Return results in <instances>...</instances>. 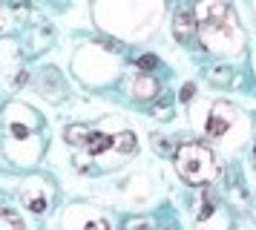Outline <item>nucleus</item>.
I'll return each mask as SVG.
<instances>
[{
	"label": "nucleus",
	"mask_w": 256,
	"mask_h": 230,
	"mask_svg": "<svg viewBox=\"0 0 256 230\" xmlns=\"http://www.w3.org/2000/svg\"><path fill=\"white\" fill-rule=\"evenodd\" d=\"M196 29H198V34H202L204 49H208V52H216V55L233 52V49L239 46V40H242L236 14H233L230 6L222 3V0H198Z\"/></svg>",
	"instance_id": "obj_1"
},
{
	"label": "nucleus",
	"mask_w": 256,
	"mask_h": 230,
	"mask_svg": "<svg viewBox=\"0 0 256 230\" xmlns=\"http://www.w3.org/2000/svg\"><path fill=\"white\" fill-rule=\"evenodd\" d=\"M173 156H176L178 176L187 184H193V187H204V184H210L219 176V158H216V152L208 144H202V141H187V144H182V147L176 150Z\"/></svg>",
	"instance_id": "obj_2"
},
{
	"label": "nucleus",
	"mask_w": 256,
	"mask_h": 230,
	"mask_svg": "<svg viewBox=\"0 0 256 230\" xmlns=\"http://www.w3.org/2000/svg\"><path fill=\"white\" fill-rule=\"evenodd\" d=\"M236 121V110L230 104H213V110L208 115V124H204V136L208 138H222Z\"/></svg>",
	"instance_id": "obj_3"
},
{
	"label": "nucleus",
	"mask_w": 256,
	"mask_h": 230,
	"mask_svg": "<svg viewBox=\"0 0 256 230\" xmlns=\"http://www.w3.org/2000/svg\"><path fill=\"white\" fill-rule=\"evenodd\" d=\"M196 32V12L193 9H178L173 14V38L178 44H187Z\"/></svg>",
	"instance_id": "obj_4"
},
{
	"label": "nucleus",
	"mask_w": 256,
	"mask_h": 230,
	"mask_svg": "<svg viewBox=\"0 0 256 230\" xmlns=\"http://www.w3.org/2000/svg\"><path fill=\"white\" fill-rule=\"evenodd\" d=\"M84 147L90 150L92 156H101L106 150H116V136H104V132H90L86 141H84Z\"/></svg>",
	"instance_id": "obj_5"
},
{
	"label": "nucleus",
	"mask_w": 256,
	"mask_h": 230,
	"mask_svg": "<svg viewBox=\"0 0 256 230\" xmlns=\"http://www.w3.org/2000/svg\"><path fill=\"white\" fill-rule=\"evenodd\" d=\"M156 92H158V84H156L150 75H141V78L136 80V86H132V95H136L138 101H150Z\"/></svg>",
	"instance_id": "obj_6"
},
{
	"label": "nucleus",
	"mask_w": 256,
	"mask_h": 230,
	"mask_svg": "<svg viewBox=\"0 0 256 230\" xmlns=\"http://www.w3.org/2000/svg\"><path fill=\"white\" fill-rule=\"evenodd\" d=\"M64 136H66V141H70V144L81 147L84 141H86V136H90V130H86L84 124H70L66 130H64Z\"/></svg>",
	"instance_id": "obj_7"
},
{
	"label": "nucleus",
	"mask_w": 256,
	"mask_h": 230,
	"mask_svg": "<svg viewBox=\"0 0 256 230\" xmlns=\"http://www.w3.org/2000/svg\"><path fill=\"white\" fill-rule=\"evenodd\" d=\"M0 230H24V222L14 216V213L0 207Z\"/></svg>",
	"instance_id": "obj_8"
},
{
	"label": "nucleus",
	"mask_w": 256,
	"mask_h": 230,
	"mask_svg": "<svg viewBox=\"0 0 256 230\" xmlns=\"http://www.w3.org/2000/svg\"><path fill=\"white\" fill-rule=\"evenodd\" d=\"M116 150H121V152H132V150H136V136H132V132H121V136H116Z\"/></svg>",
	"instance_id": "obj_9"
},
{
	"label": "nucleus",
	"mask_w": 256,
	"mask_h": 230,
	"mask_svg": "<svg viewBox=\"0 0 256 230\" xmlns=\"http://www.w3.org/2000/svg\"><path fill=\"white\" fill-rule=\"evenodd\" d=\"M136 66H138L141 72H150V69L158 66V58H156V55H141L138 60H136Z\"/></svg>",
	"instance_id": "obj_10"
},
{
	"label": "nucleus",
	"mask_w": 256,
	"mask_h": 230,
	"mask_svg": "<svg viewBox=\"0 0 256 230\" xmlns=\"http://www.w3.org/2000/svg\"><path fill=\"white\" fill-rule=\"evenodd\" d=\"M193 95H196V86H193V84H184V86H182V92H178V101L187 104Z\"/></svg>",
	"instance_id": "obj_11"
},
{
	"label": "nucleus",
	"mask_w": 256,
	"mask_h": 230,
	"mask_svg": "<svg viewBox=\"0 0 256 230\" xmlns=\"http://www.w3.org/2000/svg\"><path fill=\"white\" fill-rule=\"evenodd\" d=\"M152 147H156V152H162V156H167V152H173V147H170V141H164V138H156V141H152Z\"/></svg>",
	"instance_id": "obj_12"
},
{
	"label": "nucleus",
	"mask_w": 256,
	"mask_h": 230,
	"mask_svg": "<svg viewBox=\"0 0 256 230\" xmlns=\"http://www.w3.org/2000/svg\"><path fill=\"white\" fill-rule=\"evenodd\" d=\"M29 210H32V213H44V210H46V202H44V198H32V202H29Z\"/></svg>",
	"instance_id": "obj_13"
},
{
	"label": "nucleus",
	"mask_w": 256,
	"mask_h": 230,
	"mask_svg": "<svg viewBox=\"0 0 256 230\" xmlns=\"http://www.w3.org/2000/svg\"><path fill=\"white\" fill-rule=\"evenodd\" d=\"M84 230H110V228H106V222H90V224H84Z\"/></svg>",
	"instance_id": "obj_14"
},
{
	"label": "nucleus",
	"mask_w": 256,
	"mask_h": 230,
	"mask_svg": "<svg viewBox=\"0 0 256 230\" xmlns=\"http://www.w3.org/2000/svg\"><path fill=\"white\" fill-rule=\"evenodd\" d=\"M156 118H164V121H167V118H170V106H162V110H156Z\"/></svg>",
	"instance_id": "obj_15"
},
{
	"label": "nucleus",
	"mask_w": 256,
	"mask_h": 230,
	"mask_svg": "<svg viewBox=\"0 0 256 230\" xmlns=\"http://www.w3.org/2000/svg\"><path fill=\"white\" fill-rule=\"evenodd\" d=\"M254 161H256V150H254Z\"/></svg>",
	"instance_id": "obj_16"
}]
</instances>
